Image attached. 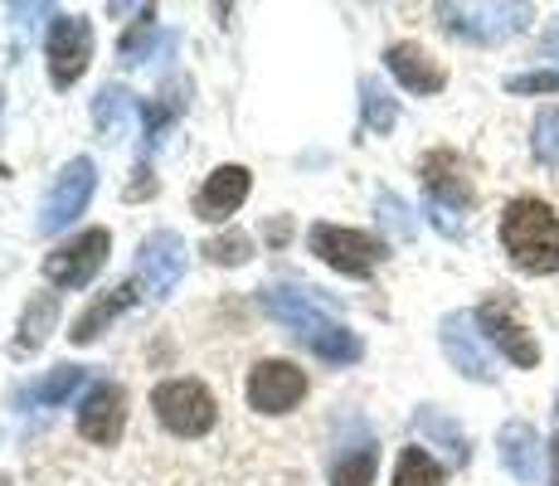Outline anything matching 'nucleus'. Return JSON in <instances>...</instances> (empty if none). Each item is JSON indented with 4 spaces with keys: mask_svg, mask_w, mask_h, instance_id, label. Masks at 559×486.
I'll use <instances>...</instances> for the list:
<instances>
[{
    "mask_svg": "<svg viewBox=\"0 0 559 486\" xmlns=\"http://www.w3.org/2000/svg\"><path fill=\"white\" fill-rule=\"evenodd\" d=\"M550 477H555V486H559V438L550 442Z\"/></svg>",
    "mask_w": 559,
    "mask_h": 486,
    "instance_id": "29",
    "label": "nucleus"
},
{
    "mask_svg": "<svg viewBox=\"0 0 559 486\" xmlns=\"http://www.w3.org/2000/svg\"><path fill=\"white\" fill-rule=\"evenodd\" d=\"M418 428H424V434H433L438 442H443L448 458H453V462H467V442H462V434H457L453 424H448V418H438V414H418Z\"/></svg>",
    "mask_w": 559,
    "mask_h": 486,
    "instance_id": "26",
    "label": "nucleus"
},
{
    "mask_svg": "<svg viewBox=\"0 0 559 486\" xmlns=\"http://www.w3.org/2000/svg\"><path fill=\"white\" fill-rule=\"evenodd\" d=\"M424 186L433 194L438 210H448V214L472 204V186H467V176H462V161L453 151H433V156L424 161Z\"/></svg>",
    "mask_w": 559,
    "mask_h": 486,
    "instance_id": "14",
    "label": "nucleus"
},
{
    "mask_svg": "<svg viewBox=\"0 0 559 486\" xmlns=\"http://www.w3.org/2000/svg\"><path fill=\"white\" fill-rule=\"evenodd\" d=\"M258 301L267 307V317H277L283 327H293L297 336H302L311 351L321 355V360H331V365H350V360H360V336H356V331H346L341 321H331L326 311H321L317 301L307 297V292H293V287H263V292H258Z\"/></svg>",
    "mask_w": 559,
    "mask_h": 486,
    "instance_id": "1",
    "label": "nucleus"
},
{
    "mask_svg": "<svg viewBox=\"0 0 559 486\" xmlns=\"http://www.w3.org/2000/svg\"><path fill=\"white\" fill-rule=\"evenodd\" d=\"M132 301H136V283H122V287H112V292H107V297H98V301H93L88 311H83L79 321H73V331H69V336L79 341V345L98 341V331H103V327H112V321L122 317V311L132 307Z\"/></svg>",
    "mask_w": 559,
    "mask_h": 486,
    "instance_id": "18",
    "label": "nucleus"
},
{
    "mask_svg": "<svg viewBox=\"0 0 559 486\" xmlns=\"http://www.w3.org/2000/svg\"><path fill=\"white\" fill-rule=\"evenodd\" d=\"M370 482H374V448L370 442H356V448H346L336 458L331 486H370Z\"/></svg>",
    "mask_w": 559,
    "mask_h": 486,
    "instance_id": "21",
    "label": "nucleus"
},
{
    "mask_svg": "<svg viewBox=\"0 0 559 486\" xmlns=\"http://www.w3.org/2000/svg\"><path fill=\"white\" fill-rule=\"evenodd\" d=\"M443 15H448V29H457V35H472V39H507L515 35V29L531 20V10L525 5H467V10H457V5H443Z\"/></svg>",
    "mask_w": 559,
    "mask_h": 486,
    "instance_id": "11",
    "label": "nucleus"
},
{
    "mask_svg": "<svg viewBox=\"0 0 559 486\" xmlns=\"http://www.w3.org/2000/svg\"><path fill=\"white\" fill-rule=\"evenodd\" d=\"M511 93H559V69H540V73H521L507 83Z\"/></svg>",
    "mask_w": 559,
    "mask_h": 486,
    "instance_id": "28",
    "label": "nucleus"
},
{
    "mask_svg": "<svg viewBox=\"0 0 559 486\" xmlns=\"http://www.w3.org/2000/svg\"><path fill=\"white\" fill-rule=\"evenodd\" d=\"M79 384H83V370H79V365H59L49 380H39L35 389H29V399H35V404H45V408H53V404H63V399H69Z\"/></svg>",
    "mask_w": 559,
    "mask_h": 486,
    "instance_id": "23",
    "label": "nucleus"
},
{
    "mask_svg": "<svg viewBox=\"0 0 559 486\" xmlns=\"http://www.w3.org/2000/svg\"><path fill=\"white\" fill-rule=\"evenodd\" d=\"M107 248H112V234L107 229H88V234H79V239H69V244H59L53 253L45 258V277L49 283H59V287H83V283H93V273L107 263Z\"/></svg>",
    "mask_w": 559,
    "mask_h": 486,
    "instance_id": "7",
    "label": "nucleus"
},
{
    "mask_svg": "<svg viewBox=\"0 0 559 486\" xmlns=\"http://www.w3.org/2000/svg\"><path fill=\"white\" fill-rule=\"evenodd\" d=\"M93 190H98V166H93L88 156H73L69 166L53 176V186L45 194V204H39V234H59L69 229L73 220H79L83 210H88Z\"/></svg>",
    "mask_w": 559,
    "mask_h": 486,
    "instance_id": "4",
    "label": "nucleus"
},
{
    "mask_svg": "<svg viewBox=\"0 0 559 486\" xmlns=\"http://www.w3.org/2000/svg\"><path fill=\"white\" fill-rule=\"evenodd\" d=\"M555 414H559V408H555Z\"/></svg>",
    "mask_w": 559,
    "mask_h": 486,
    "instance_id": "31",
    "label": "nucleus"
},
{
    "mask_svg": "<svg viewBox=\"0 0 559 486\" xmlns=\"http://www.w3.org/2000/svg\"><path fill=\"white\" fill-rule=\"evenodd\" d=\"M45 59H49V83L53 88H69V83L83 79L93 59V25L83 15H59L49 29V45H45Z\"/></svg>",
    "mask_w": 559,
    "mask_h": 486,
    "instance_id": "6",
    "label": "nucleus"
},
{
    "mask_svg": "<svg viewBox=\"0 0 559 486\" xmlns=\"http://www.w3.org/2000/svg\"><path fill=\"white\" fill-rule=\"evenodd\" d=\"M53 321H59V297H53V292H39V297L25 307V317H20V351H39L45 336L53 331Z\"/></svg>",
    "mask_w": 559,
    "mask_h": 486,
    "instance_id": "19",
    "label": "nucleus"
},
{
    "mask_svg": "<svg viewBox=\"0 0 559 486\" xmlns=\"http://www.w3.org/2000/svg\"><path fill=\"white\" fill-rule=\"evenodd\" d=\"M443 351H448V360L467 375V380H491V360L481 355V345H477V336H472L467 317H448L443 321Z\"/></svg>",
    "mask_w": 559,
    "mask_h": 486,
    "instance_id": "16",
    "label": "nucleus"
},
{
    "mask_svg": "<svg viewBox=\"0 0 559 486\" xmlns=\"http://www.w3.org/2000/svg\"><path fill=\"white\" fill-rule=\"evenodd\" d=\"M307 394V375L287 360H263L249 370V404L258 414H287Z\"/></svg>",
    "mask_w": 559,
    "mask_h": 486,
    "instance_id": "9",
    "label": "nucleus"
},
{
    "mask_svg": "<svg viewBox=\"0 0 559 486\" xmlns=\"http://www.w3.org/2000/svg\"><path fill=\"white\" fill-rule=\"evenodd\" d=\"M394 486H443V467L424 448H404L400 467H394Z\"/></svg>",
    "mask_w": 559,
    "mask_h": 486,
    "instance_id": "22",
    "label": "nucleus"
},
{
    "mask_svg": "<svg viewBox=\"0 0 559 486\" xmlns=\"http://www.w3.org/2000/svg\"><path fill=\"white\" fill-rule=\"evenodd\" d=\"M180 277H186V244H180V234L156 229L136 253V283L146 287V297L166 301Z\"/></svg>",
    "mask_w": 559,
    "mask_h": 486,
    "instance_id": "8",
    "label": "nucleus"
},
{
    "mask_svg": "<svg viewBox=\"0 0 559 486\" xmlns=\"http://www.w3.org/2000/svg\"><path fill=\"white\" fill-rule=\"evenodd\" d=\"M249 186L253 180L243 166H219L210 180H204V190L195 194V214L200 220H229V214L249 200Z\"/></svg>",
    "mask_w": 559,
    "mask_h": 486,
    "instance_id": "13",
    "label": "nucleus"
},
{
    "mask_svg": "<svg viewBox=\"0 0 559 486\" xmlns=\"http://www.w3.org/2000/svg\"><path fill=\"white\" fill-rule=\"evenodd\" d=\"M0 107H5V93H0Z\"/></svg>",
    "mask_w": 559,
    "mask_h": 486,
    "instance_id": "30",
    "label": "nucleus"
},
{
    "mask_svg": "<svg viewBox=\"0 0 559 486\" xmlns=\"http://www.w3.org/2000/svg\"><path fill=\"white\" fill-rule=\"evenodd\" d=\"M535 161H545V166H559V107H545L540 117H535Z\"/></svg>",
    "mask_w": 559,
    "mask_h": 486,
    "instance_id": "25",
    "label": "nucleus"
},
{
    "mask_svg": "<svg viewBox=\"0 0 559 486\" xmlns=\"http://www.w3.org/2000/svg\"><path fill=\"white\" fill-rule=\"evenodd\" d=\"M311 253H317L326 268H336V273L365 277V273H374V263L384 258V244L370 239V234H360V229L317 224V229H311Z\"/></svg>",
    "mask_w": 559,
    "mask_h": 486,
    "instance_id": "5",
    "label": "nucleus"
},
{
    "mask_svg": "<svg viewBox=\"0 0 559 486\" xmlns=\"http://www.w3.org/2000/svg\"><path fill=\"white\" fill-rule=\"evenodd\" d=\"M501 462L521 482H540V438L531 424H507L501 428Z\"/></svg>",
    "mask_w": 559,
    "mask_h": 486,
    "instance_id": "17",
    "label": "nucleus"
},
{
    "mask_svg": "<svg viewBox=\"0 0 559 486\" xmlns=\"http://www.w3.org/2000/svg\"><path fill=\"white\" fill-rule=\"evenodd\" d=\"M204 253L214 258V263H249V253H253V244L243 239V234H224V239H210L204 244Z\"/></svg>",
    "mask_w": 559,
    "mask_h": 486,
    "instance_id": "27",
    "label": "nucleus"
},
{
    "mask_svg": "<svg viewBox=\"0 0 559 486\" xmlns=\"http://www.w3.org/2000/svg\"><path fill=\"white\" fill-rule=\"evenodd\" d=\"M122 424H127V399L117 384H93L88 394H83L79 404V434L88 442H103V448H112L117 438H122Z\"/></svg>",
    "mask_w": 559,
    "mask_h": 486,
    "instance_id": "10",
    "label": "nucleus"
},
{
    "mask_svg": "<svg viewBox=\"0 0 559 486\" xmlns=\"http://www.w3.org/2000/svg\"><path fill=\"white\" fill-rule=\"evenodd\" d=\"M477 327L487 331V341L497 345V351H507V360L521 365V370H531V365L540 360V345L531 341V331H525L521 321L511 317V307H501V301H487V307L477 311Z\"/></svg>",
    "mask_w": 559,
    "mask_h": 486,
    "instance_id": "12",
    "label": "nucleus"
},
{
    "mask_svg": "<svg viewBox=\"0 0 559 486\" xmlns=\"http://www.w3.org/2000/svg\"><path fill=\"white\" fill-rule=\"evenodd\" d=\"M152 408L160 418V428H170L176 438H204L219 418V404L200 380H166L156 384Z\"/></svg>",
    "mask_w": 559,
    "mask_h": 486,
    "instance_id": "3",
    "label": "nucleus"
},
{
    "mask_svg": "<svg viewBox=\"0 0 559 486\" xmlns=\"http://www.w3.org/2000/svg\"><path fill=\"white\" fill-rule=\"evenodd\" d=\"M501 244L521 273H555L559 268V220L545 200H515L501 214Z\"/></svg>",
    "mask_w": 559,
    "mask_h": 486,
    "instance_id": "2",
    "label": "nucleus"
},
{
    "mask_svg": "<svg viewBox=\"0 0 559 486\" xmlns=\"http://www.w3.org/2000/svg\"><path fill=\"white\" fill-rule=\"evenodd\" d=\"M384 63H390V73L404 83L408 93H438L448 83L443 63H438L428 49H418V45H390Z\"/></svg>",
    "mask_w": 559,
    "mask_h": 486,
    "instance_id": "15",
    "label": "nucleus"
},
{
    "mask_svg": "<svg viewBox=\"0 0 559 486\" xmlns=\"http://www.w3.org/2000/svg\"><path fill=\"white\" fill-rule=\"evenodd\" d=\"M132 112H142V107H136L132 93H122V88H103L93 97V122H98L103 137H122V127Z\"/></svg>",
    "mask_w": 559,
    "mask_h": 486,
    "instance_id": "20",
    "label": "nucleus"
},
{
    "mask_svg": "<svg viewBox=\"0 0 559 486\" xmlns=\"http://www.w3.org/2000/svg\"><path fill=\"white\" fill-rule=\"evenodd\" d=\"M360 97H365V127H374V132H390L394 117H400V112H394V97L384 93L374 79L360 83Z\"/></svg>",
    "mask_w": 559,
    "mask_h": 486,
    "instance_id": "24",
    "label": "nucleus"
}]
</instances>
